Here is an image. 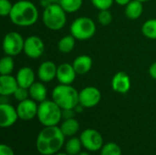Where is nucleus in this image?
I'll list each match as a JSON object with an SVG mask.
<instances>
[{"instance_id": "obj_1", "label": "nucleus", "mask_w": 156, "mask_h": 155, "mask_svg": "<svg viewBox=\"0 0 156 155\" xmlns=\"http://www.w3.org/2000/svg\"><path fill=\"white\" fill-rule=\"evenodd\" d=\"M65 136L58 126L44 127L37 135L36 147L41 155H53L58 153L65 143Z\"/></svg>"}, {"instance_id": "obj_2", "label": "nucleus", "mask_w": 156, "mask_h": 155, "mask_svg": "<svg viewBox=\"0 0 156 155\" xmlns=\"http://www.w3.org/2000/svg\"><path fill=\"white\" fill-rule=\"evenodd\" d=\"M38 16V10L34 3L29 0H18L13 4L9 18L14 25L27 27L35 25Z\"/></svg>"}, {"instance_id": "obj_3", "label": "nucleus", "mask_w": 156, "mask_h": 155, "mask_svg": "<svg viewBox=\"0 0 156 155\" xmlns=\"http://www.w3.org/2000/svg\"><path fill=\"white\" fill-rule=\"evenodd\" d=\"M79 91L71 85L58 84L51 93L52 100H54L62 110L74 109L79 103Z\"/></svg>"}, {"instance_id": "obj_4", "label": "nucleus", "mask_w": 156, "mask_h": 155, "mask_svg": "<svg viewBox=\"0 0 156 155\" xmlns=\"http://www.w3.org/2000/svg\"><path fill=\"white\" fill-rule=\"evenodd\" d=\"M38 122L44 126H58L62 120V109L54 101L46 100L38 104Z\"/></svg>"}, {"instance_id": "obj_5", "label": "nucleus", "mask_w": 156, "mask_h": 155, "mask_svg": "<svg viewBox=\"0 0 156 155\" xmlns=\"http://www.w3.org/2000/svg\"><path fill=\"white\" fill-rule=\"evenodd\" d=\"M42 21L50 30H60L67 22V13L58 3H52L42 13Z\"/></svg>"}, {"instance_id": "obj_6", "label": "nucleus", "mask_w": 156, "mask_h": 155, "mask_svg": "<svg viewBox=\"0 0 156 155\" xmlns=\"http://www.w3.org/2000/svg\"><path fill=\"white\" fill-rule=\"evenodd\" d=\"M70 34L80 41L91 38L96 33V24L88 16H80L73 20L69 27Z\"/></svg>"}, {"instance_id": "obj_7", "label": "nucleus", "mask_w": 156, "mask_h": 155, "mask_svg": "<svg viewBox=\"0 0 156 155\" xmlns=\"http://www.w3.org/2000/svg\"><path fill=\"white\" fill-rule=\"evenodd\" d=\"M25 39L23 37L15 31L8 32L5 35L3 39V50L5 55L16 57L24 50Z\"/></svg>"}, {"instance_id": "obj_8", "label": "nucleus", "mask_w": 156, "mask_h": 155, "mask_svg": "<svg viewBox=\"0 0 156 155\" xmlns=\"http://www.w3.org/2000/svg\"><path fill=\"white\" fill-rule=\"evenodd\" d=\"M80 139L81 141L82 146L89 152L101 151V149L104 145L101 134L98 131L91 128L84 130L80 133Z\"/></svg>"}, {"instance_id": "obj_9", "label": "nucleus", "mask_w": 156, "mask_h": 155, "mask_svg": "<svg viewBox=\"0 0 156 155\" xmlns=\"http://www.w3.org/2000/svg\"><path fill=\"white\" fill-rule=\"evenodd\" d=\"M101 100V93L100 90L93 86L83 88L79 93L80 104L85 109H90L97 106Z\"/></svg>"}, {"instance_id": "obj_10", "label": "nucleus", "mask_w": 156, "mask_h": 155, "mask_svg": "<svg viewBox=\"0 0 156 155\" xmlns=\"http://www.w3.org/2000/svg\"><path fill=\"white\" fill-rule=\"evenodd\" d=\"M45 50V45L41 37L37 36H29L25 39L23 52L30 58H40Z\"/></svg>"}, {"instance_id": "obj_11", "label": "nucleus", "mask_w": 156, "mask_h": 155, "mask_svg": "<svg viewBox=\"0 0 156 155\" xmlns=\"http://www.w3.org/2000/svg\"><path fill=\"white\" fill-rule=\"evenodd\" d=\"M18 119L16 108L7 102L0 104V126L2 128L13 126Z\"/></svg>"}, {"instance_id": "obj_12", "label": "nucleus", "mask_w": 156, "mask_h": 155, "mask_svg": "<svg viewBox=\"0 0 156 155\" xmlns=\"http://www.w3.org/2000/svg\"><path fill=\"white\" fill-rule=\"evenodd\" d=\"M37 110L38 105L37 104V101H35L31 98L20 101L16 107L18 117L22 121H30L37 117Z\"/></svg>"}, {"instance_id": "obj_13", "label": "nucleus", "mask_w": 156, "mask_h": 155, "mask_svg": "<svg viewBox=\"0 0 156 155\" xmlns=\"http://www.w3.org/2000/svg\"><path fill=\"white\" fill-rule=\"evenodd\" d=\"M77 72L74 69L72 64L69 63H62L58 66L57 69V77L56 79L58 80L60 84L71 85L77 76Z\"/></svg>"}, {"instance_id": "obj_14", "label": "nucleus", "mask_w": 156, "mask_h": 155, "mask_svg": "<svg viewBox=\"0 0 156 155\" xmlns=\"http://www.w3.org/2000/svg\"><path fill=\"white\" fill-rule=\"evenodd\" d=\"M131 85H132L131 79L129 75L124 71L117 72L112 79V90L120 94L127 93L131 89Z\"/></svg>"}, {"instance_id": "obj_15", "label": "nucleus", "mask_w": 156, "mask_h": 155, "mask_svg": "<svg viewBox=\"0 0 156 155\" xmlns=\"http://www.w3.org/2000/svg\"><path fill=\"white\" fill-rule=\"evenodd\" d=\"M58 66L49 60L44 61L40 64L37 69V77L40 81L47 83L50 82L57 77Z\"/></svg>"}, {"instance_id": "obj_16", "label": "nucleus", "mask_w": 156, "mask_h": 155, "mask_svg": "<svg viewBox=\"0 0 156 155\" xmlns=\"http://www.w3.org/2000/svg\"><path fill=\"white\" fill-rule=\"evenodd\" d=\"M19 87L16 78L9 75L0 76V95L3 97H7L13 95L15 91Z\"/></svg>"}, {"instance_id": "obj_17", "label": "nucleus", "mask_w": 156, "mask_h": 155, "mask_svg": "<svg viewBox=\"0 0 156 155\" xmlns=\"http://www.w3.org/2000/svg\"><path fill=\"white\" fill-rule=\"evenodd\" d=\"M19 87L29 89L36 81V75L34 70L29 67H22L18 69L16 75Z\"/></svg>"}, {"instance_id": "obj_18", "label": "nucleus", "mask_w": 156, "mask_h": 155, "mask_svg": "<svg viewBox=\"0 0 156 155\" xmlns=\"http://www.w3.org/2000/svg\"><path fill=\"white\" fill-rule=\"evenodd\" d=\"M92 58L88 55H80L78 56L73 60V67L76 70L77 74L79 75H84L88 73L91 68H92Z\"/></svg>"}, {"instance_id": "obj_19", "label": "nucleus", "mask_w": 156, "mask_h": 155, "mask_svg": "<svg viewBox=\"0 0 156 155\" xmlns=\"http://www.w3.org/2000/svg\"><path fill=\"white\" fill-rule=\"evenodd\" d=\"M29 90V96L32 100H34L37 102H42L47 100L48 96V90L46 86L44 85V82L42 81H35L30 88Z\"/></svg>"}, {"instance_id": "obj_20", "label": "nucleus", "mask_w": 156, "mask_h": 155, "mask_svg": "<svg viewBox=\"0 0 156 155\" xmlns=\"http://www.w3.org/2000/svg\"><path fill=\"white\" fill-rule=\"evenodd\" d=\"M144 12V5L143 2L138 0H132L129 2L124 8L125 16L132 20L138 19Z\"/></svg>"}, {"instance_id": "obj_21", "label": "nucleus", "mask_w": 156, "mask_h": 155, "mask_svg": "<svg viewBox=\"0 0 156 155\" xmlns=\"http://www.w3.org/2000/svg\"><path fill=\"white\" fill-rule=\"evenodd\" d=\"M59 128L65 137H73L80 130V123L75 118L68 119L64 120Z\"/></svg>"}, {"instance_id": "obj_22", "label": "nucleus", "mask_w": 156, "mask_h": 155, "mask_svg": "<svg viewBox=\"0 0 156 155\" xmlns=\"http://www.w3.org/2000/svg\"><path fill=\"white\" fill-rule=\"evenodd\" d=\"M76 38L70 34V35H67L62 37L58 42V48L61 53L64 54H68L70 53L74 48H75V44H76Z\"/></svg>"}, {"instance_id": "obj_23", "label": "nucleus", "mask_w": 156, "mask_h": 155, "mask_svg": "<svg viewBox=\"0 0 156 155\" xmlns=\"http://www.w3.org/2000/svg\"><path fill=\"white\" fill-rule=\"evenodd\" d=\"M82 143L80 138L69 137V139L65 143V151L70 155H78L81 152Z\"/></svg>"}, {"instance_id": "obj_24", "label": "nucleus", "mask_w": 156, "mask_h": 155, "mask_svg": "<svg viewBox=\"0 0 156 155\" xmlns=\"http://www.w3.org/2000/svg\"><path fill=\"white\" fill-rule=\"evenodd\" d=\"M142 32L149 39H156V18L146 20L142 26Z\"/></svg>"}, {"instance_id": "obj_25", "label": "nucleus", "mask_w": 156, "mask_h": 155, "mask_svg": "<svg viewBox=\"0 0 156 155\" xmlns=\"http://www.w3.org/2000/svg\"><path fill=\"white\" fill-rule=\"evenodd\" d=\"M58 4L66 13H75L81 8L83 0H59Z\"/></svg>"}, {"instance_id": "obj_26", "label": "nucleus", "mask_w": 156, "mask_h": 155, "mask_svg": "<svg viewBox=\"0 0 156 155\" xmlns=\"http://www.w3.org/2000/svg\"><path fill=\"white\" fill-rule=\"evenodd\" d=\"M15 67V61L13 57L5 55L0 60V74L1 75H9L13 72Z\"/></svg>"}, {"instance_id": "obj_27", "label": "nucleus", "mask_w": 156, "mask_h": 155, "mask_svg": "<svg viewBox=\"0 0 156 155\" xmlns=\"http://www.w3.org/2000/svg\"><path fill=\"white\" fill-rule=\"evenodd\" d=\"M101 155H122V153L121 147L117 143L111 142L102 146L101 149Z\"/></svg>"}, {"instance_id": "obj_28", "label": "nucleus", "mask_w": 156, "mask_h": 155, "mask_svg": "<svg viewBox=\"0 0 156 155\" xmlns=\"http://www.w3.org/2000/svg\"><path fill=\"white\" fill-rule=\"evenodd\" d=\"M98 21L102 26H108L112 21V15L109 9L101 10L98 15Z\"/></svg>"}, {"instance_id": "obj_29", "label": "nucleus", "mask_w": 156, "mask_h": 155, "mask_svg": "<svg viewBox=\"0 0 156 155\" xmlns=\"http://www.w3.org/2000/svg\"><path fill=\"white\" fill-rule=\"evenodd\" d=\"M13 7V4L10 0H0V15L1 16H9L11 10Z\"/></svg>"}, {"instance_id": "obj_30", "label": "nucleus", "mask_w": 156, "mask_h": 155, "mask_svg": "<svg viewBox=\"0 0 156 155\" xmlns=\"http://www.w3.org/2000/svg\"><path fill=\"white\" fill-rule=\"evenodd\" d=\"M91 4L94 7L101 10H106L110 9V7L112 5L114 0H90Z\"/></svg>"}, {"instance_id": "obj_31", "label": "nucleus", "mask_w": 156, "mask_h": 155, "mask_svg": "<svg viewBox=\"0 0 156 155\" xmlns=\"http://www.w3.org/2000/svg\"><path fill=\"white\" fill-rule=\"evenodd\" d=\"M29 96V90L28 89L26 88H22V87H18L17 90L15 91V93L13 94V97L17 100V101H23L27 99H28Z\"/></svg>"}, {"instance_id": "obj_32", "label": "nucleus", "mask_w": 156, "mask_h": 155, "mask_svg": "<svg viewBox=\"0 0 156 155\" xmlns=\"http://www.w3.org/2000/svg\"><path fill=\"white\" fill-rule=\"evenodd\" d=\"M76 111L74 109H66L62 110V119L63 120H68V119H72L75 118Z\"/></svg>"}, {"instance_id": "obj_33", "label": "nucleus", "mask_w": 156, "mask_h": 155, "mask_svg": "<svg viewBox=\"0 0 156 155\" xmlns=\"http://www.w3.org/2000/svg\"><path fill=\"white\" fill-rule=\"evenodd\" d=\"M0 155H15V153L11 147L5 144L0 145Z\"/></svg>"}, {"instance_id": "obj_34", "label": "nucleus", "mask_w": 156, "mask_h": 155, "mask_svg": "<svg viewBox=\"0 0 156 155\" xmlns=\"http://www.w3.org/2000/svg\"><path fill=\"white\" fill-rule=\"evenodd\" d=\"M149 74L150 76L156 80V62L153 63L149 68Z\"/></svg>"}, {"instance_id": "obj_35", "label": "nucleus", "mask_w": 156, "mask_h": 155, "mask_svg": "<svg viewBox=\"0 0 156 155\" xmlns=\"http://www.w3.org/2000/svg\"><path fill=\"white\" fill-rule=\"evenodd\" d=\"M84 109H85V108H84L81 104H80V103H79V104L74 108V110H75L76 113H81V112L84 111Z\"/></svg>"}, {"instance_id": "obj_36", "label": "nucleus", "mask_w": 156, "mask_h": 155, "mask_svg": "<svg viewBox=\"0 0 156 155\" xmlns=\"http://www.w3.org/2000/svg\"><path fill=\"white\" fill-rule=\"evenodd\" d=\"M132 0H114L115 3H117L119 5H126L129 2H131Z\"/></svg>"}, {"instance_id": "obj_37", "label": "nucleus", "mask_w": 156, "mask_h": 155, "mask_svg": "<svg viewBox=\"0 0 156 155\" xmlns=\"http://www.w3.org/2000/svg\"><path fill=\"white\" fill-rule=\"evenodd\" d=\"M50 4H52V3H50L48 0H40V5H41V6L44 7V8H46L47 6H48Z\"/></svg>"}, {"instance_id": "obj_38", "label": "nucleus", "mask_w": 156, "mask_h": 155, "mask_svg": "<svg viewBox=\"0 0 156 155\" xmlns=\"http://www.w3.org/2000/svg\"><path fill=\"white\" fill-rule=\"evenodd\" d=\"M55 155H70V154H69V153H57Z\"/></svg>"}, {"instance_id": "obj_39", "label": "nucleus", "mask_w": 156, "mask_h": 155, "mask_svg": "<svg viewBox=\"0 0 156 155\" xmlns=\"http://www.w3.org/2000/svg\"><path fill=\"white\" fill-rule=\"evenodd\" d=\"M78 155H90V154H89L87 152H80V153Z\"/></svg>"}, {"instance_id": "obj_40", "label": "nucleus", "mask_w": 156, "mask_h": 155, "mask_svg": "<svg viewBox=\"0 0 156 155\" xmlns=\"http://www.w3.org/2000/svg\"><path fill=\"white\" fill-rule=\"evenodd\" d=\"M50 3H58V1L59 0H48Z\"/></svg>"}, {"instance_id": "obj_41", "label": "nucleus", "mask_w": 156, "mask_h": 155, "mask_svg": "<svg viewBox=\"0 0 156 155\" xmlns=\"http://www.w3.org/2000/svg\"><path fill=\"white\" fill-rule=\"evenodd\" d=\"M138 1H141V2H143V3H144V2H148V1H150V0H138Z\"/></svg>"}]
</instances>
